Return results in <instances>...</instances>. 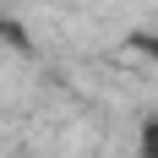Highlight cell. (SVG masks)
Returning <instances> with one entry per match:
<instances>
[{
  "label": "cell",
  "instance_id": "obj_1",
  "mask_svg": "<svg viewBox=\"0 0 158 158\" xmlns=\"http://www.w3.org/2000/svg\"><path fill=\"white\" fill-rule=\"evenodd\" d=\"M136 153H142V158H158V114H147L142 126H136Z\"/></svg>",
  "mask_w": 158,
  "mask_h": 158
}]
</instances>
